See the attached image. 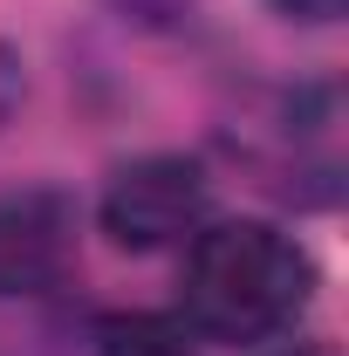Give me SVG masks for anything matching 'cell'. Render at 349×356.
Here are the masks:
<instances>
[{"label": "cell", "instance_id": "277c9868", "mask_svg": "<svg viewBox=\"0 0 349 356\" xmlns=\"http://www.w3.org/2000/svg\"><path fill=\"white\" fill-rule=\"evenodd\" d=\"M96 350L103 356H199L192 350V329L172 315H103L96 322Z\"/></svg>", "mask_w": 349, "mask_h": 356}, {"label": "cell", "instance_id": "7a4b0ae2", "mask_svg": "<svg viewBox=\"0 0 349 356\" xmlns=\"http://www.w3.org/2000/svg\"><path fill=\"white\" fill-rule=\"evenodd\" d=\"M206 226V172L192 158H137L103 192V233L131 254L178 247Z\"/></svg>", "mask_w": 349, "mask_h": 356}, {"label": "cell", "instance_id": "5b68a950", "mask_svg": "<svg viewBox=\"0 0 349 356\" xmlns=\"http://www.w3.org/2000/svg\"><path fill=\"white\" fill-rule=\"evenodd\" d=\"M288 21H336L343 14V0H274Z\"/></svg>", "mask_w": 349, "mask_h": 356}, {"label": "cell", "instance_id": "8992f818", "mask_svg": "<svg viewBox=\"0 0 349 356\" xmlns=\"http://www.w3.org/2000/svg\"><path fill=\"white\" fill-rule=\"evenodd\" d=\"M137 7H172V0H137Z\"/></svg>", "mask_w": 349, "mask_h": 356}, {"label": "cell", "instance_id": "3957f363", "mask_svg": "<svg viewBox=\"0 0 349 356\" xmlns=\"http://www.w3.org/2000/svg\"><path fill=\"white\" fill-rule=\"evenodd\" d=\"M76 206L62 192H0V295H42L69 267Z\"/></svg>", "mask_w": 349, "mask_h": 356}, {"label": "cell", "instance_id": "6da1fadb", "mask_svg": "<svg viewBox=\"0 0 349 356\" xmlns=\"http://www.w3.org/2000/svg\"><path fill=\"white\" fill-rule=\"evenodd\" d=\"M315 295V261L302 240L267 220L199 226L185 254V329L213 343H267Z\"/></svg>", "mask_w": 349, "mask_h": 356}, {"label": "cell", "instance_id": "52a82bcc", "mask_svg": "<svg viewBox=\"0 0 349 356\" xmlns=\"http://www.w3.org/2000/svg\"><path fill=\"white\" fill-rule=\"evenodd\" d=\"M295 356H329V350H295Z\"/></svg>", "mask_w": 349, "mask_h": 356}]
</instances>
